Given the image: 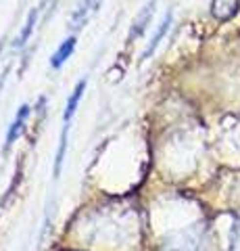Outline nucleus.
I'll use <instances>...</instances> for the list:
<instances>
[{
	"mask_svg": "<svg viewBox=\"0 0 240 251\" xmlns=\"http://www.w3.org/2000/svg\"><path fill=\"white\" fill-rule=\"evenodd\" d=\"M2 49H4V42H0V54H2Z\"/></svg>",
	"mask_w": 240,
	"mask_h": 251,
	"instance_id": "9d476101",
	"label": "nucleus"
},
{
	"mask_svg": "<svg viewBox=\"0 0 240 251\" xmlns=\"http://www.w3.org/2000/svg\"><path fill=\"white\" fill-rule=\"evenodd\" d=\"M240 0H211V15L219 21H228L238 13Z\"/></svg>",
	"mask_w": 240,
	"mask_h": 251,
	"instance_id": "7ed1b4c3",
	"label": "nucleus"
},
{
	"mask_svg": "<svg viewBox=\"0 0 240 251\" xmlns=\"http://www.w3.org/2000/svg\"><path fill=\"white\" fill-rule=\"evenodd\" d=\"M75 42H77V38H75V36H69V38H65V40L59 44V49L52 52V57H50V67H52V69L63 67V63H65L69 57H71V52L75 50Z\"/></svg>",
	"mask_w": 240,
	"mask_h": 251,
	"instance_id": "20e7f679",
	"label": "nucleus"
},
{
	"mask_svg": "<svg viewBox=\"0 0 240 251\" xmlns=\"http://www.w3.org/2000/svg\"><path fill=\"white\" fill-rule=\"evenodd\" d=\"M29 113H32V107H29L27 103H23V105L19 107L17 115H15V120H13L11 126H9V132H6V140H4V151H9L11 145L19 138V134L23 132V128H25V122H27Z\"/></svg>",
	"mask_w": 240,
	"mask_h": 251,
	"instance_id": "f257e3e1",
	"label": "nucleus"
},
{
	"mask_svg": "<svg viewBox=\"0 0 240 251\" xmlns=\"http://www.w3.org/2000/svg\"><path fill=\"white\" fill-rule=\"evenodd\" d=\"M38 13H40V9H32L29 11V15H27V19H25V25L21 27V31H19V36L15 38V49H21V46H25V42L29 40V36H32V31H34V27H36V21H38Z\"/></svg>",
	"mask_w": 240,
	"mask_h": 251,
	"instance_id": "6e6552de",
	"label": "nucleus"
},
{
	"mask_svg": "<svg viewBox=\"0 0 240 251\" xmlns=\"http://www.w3.org/2000/svg\"><path fill=\"white\" fill-rule=\"evenodd\" d=\"M153 6H154V0H151V2L146 4L144 9L140 11V15H138V17H136V21L131 23V31L128 34V42L136 40V38H138V36H140L142 31H144V25H146V23H149L151 15H153Z\"/></svg>",
	"mask_w": 240,
	"mask_h": 251,
	"instance_id": "0eeeda50",
	"label": "nucleus"
},
{
	"mask_svg": "<svg viewBox=\"0 0 240 251\" xmlns=\"http://www.w3.org/2000/svg\"><path fill=\"white\" fill-rule=\"evenodd\" d=\"M84 90H86V80H80V82L75 84L73 92L69 94V99H67V105H65V111H63V124L71 122V117L75 115L77 107H80V100L84 97Z\"/></svg>",
	"mask_w": 240,
	"mask_h": 251,
	"instance_id": "39448f33",
	"label": "nucleus"
},
{
	"mask_svg": "<svg viewBox=\"0 0 240 251\" xmlns=\"http://www.w3.org/2000/svg\"><path fill=\"white\" fill-rule=\"evenodd\" d=\"M169 25H172V11H169V13L165 15V19L161 21L159 29L154 31V36L151 38V44H149V49H146V50L142 52V61H146V59H149V57H151V54H153L154 50H157V46L161 44V40H163V38H165V34L169 31Z\"/></svg>",
	"mask_w": 240,
	"mask_h": 251,
	"instance_id": "423d86ee",
	"label": "nucleus"
},
{
	"mask_svg": "<svg viewBox=\"0 0 240 251\" xmlns=\"http://www.w3.org/2000/svg\"><path fill=\"white\" fill-rule=\"evenodd\" d=\"M100 2H103V0H82V2L77 4V9L73 11L71 19H69V27H73V29L82 27L84 23L90 19V15L94 13V11H98Z\"/></svg>",
	"mask_w": 240,
	"mask_h": 251,
	"instance_id": "f03ea898",
	"label": "nucleus"
},
{
	"mask_svg": "<svg viewBox=\"0 0 240 251\" xmlns=\"http://www.w3.org/2000/svg\"><path fill=\"white\" fill-rule=\"evenodd\" d=\"M232 249H234V251H240V228L236 230V241H234V245H232Z\"/></svg>",
	"mask_w": 240,
	"mask_h": 251,
	"instance_id": "1a4fd4ad",
	"label": "nucleus"
}]
</instances>
